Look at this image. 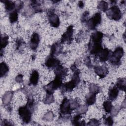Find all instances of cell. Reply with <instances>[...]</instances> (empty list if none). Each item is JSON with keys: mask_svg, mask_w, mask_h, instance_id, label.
<instances>
[{"mask_svg": "<svg viewBox=\"0 0 126 126\" xmlns=\"http://www.w3.org/2000/svg\"><path fill=\"white\" fill-rule=\"evenodd\" d=\"M73 33V27L72 25H70L67 27L66 32L62 35L61 43L62 44L65 42H67L68 44L70 43L72 40Z\"/></svg>", "mask_w": 126, "mask_h": 126, "instance_id": "30bf717a", "label": "cell"}, {"mask_svg": "<svg viewBox=\"0 0 126 126\" xmlns=\"http://www.w3.org/2000/svg\"><path fill=\"white\" fill-rule=\"evenodd\" d=\"M103 37V33L99 31H96L91 34L88 44V50L91 54L98 55L103 49L102 45Z\"/></svg>", "mask_w": 126, "mask_h": 126, "instance_id": "6da1fadb", "label": "cell"}, {"mask_svg": "<svg viewBox=\"0 0 126 126\" xmlns=\"http://www.w3.org/2000/svg\"><path fill=\"white\" fill-rule=\"evenodd\" d=\"M24 44V41L22 39H17L16 42V47L17 48L20 49V48H21V47Z\"/></svg>", "mask_w": 126, "mask_h": 126, "instance_id": "f35d334b", "label": "cell"}, {"mask_svg": "<svg viewBox=\"0 0 126 126\" xmlns=\"http://www.w3.org/2000/svg\"><path fill=\"white\" fill-rule=\"evenodd\" d=\"M89 90L90 93L96 95L99 93L101 91L100 87L96 84L91 83L89 87Z\"/></svg>", "mask_w": 126, "mask_h": 126, "instance_id": "44dd1931", "label": "cell"}, {"mask_svg": "<svg viewBox=\"0 0 126 126\" xmlns=\"http://www.w3.org/2000/svg\"><path fill=\"white\" fill-rule=\"evenodd\" d=\"M62 79L61 78L56 76L55 78L44 87L47 94H53L54 92L62 86Z\"/></svg>", "mask_w": 126, "mask_h": 126, "instance_id": "5b68a950", "label": "cell"}, {"mask_svg": "<svg viewBox=\"0 0 126 126\" xmlns=\"http://www.w3.org/2000/svg\"><path fill=\"white\" fill-rule=\"evenodd\" d=\"M103 107L105 111L107 113H111L113 108V105L110 101L106 100L103 103Z\"/></svg>", "mask_w": 126, "mask_h": 126, "instance_id": "4316f807", "label": "cell"}, {"mask_svg": "<svg viewBox=\"0 0 126 126\" xmlns=\"http://www.w3.org/2000/svg\"><path fill=\"white\" fill-rule=\"evenodd\" d=\"M23 75L22 74H18L16 77H15V81L18 83H21L23 82Z\"/></svg>", "mask_w": 126, "mask_h": 126, "instance_id": "ab89813d", "label": "cell"}, {"mask_svg": "<svg viewBox=\"0 0 126 126\" xmlns=\"http://www.w3.org/2000/svg\"><path fill=\"white\" fill-rule=\"evenodd\" d=\"M54 117V115L52 111H49L43 117V120L45 121H52Z\"/></svg>", "mask_w": 126, "mask_h": 126, "instance_id": "1f68e13d", "label": "cell"}, {"mask_svg": "<svg viewBox=\"0 0 126 126\" xmlns=\"http://www.w3.org/2000/svg\"><path fill=\"white\" fill-rule=\"evenodd\" d=\"M34 107V101L32 99L29 98L25 106L20 107L18 114L24 123H29L32 118V115Z\"/></svg>", "mask_w": 126, "mask_h": 126, "instance_id": "7a4b0ae2", "label": "cell"}, {"mask_svg": "<svg viewBox=\"0 0 126 126\" xmlns=\"http://www.w3.org/2000/svg\"><path fill=\"white\" fill-rule=\"evenodd\" d=\"M84 63L89 68H90V67L91 68L92 67V64L91 60V59H90V57L88 56V57H87L85 58V59H84Z\"/></svg>", "mask_w": 126, "mask_h": 126, "instance_id": "d590c367", "label": "cell"}, {"mask_svg": "<svg viewBox=\"0 0 126 126\" xmlns=\"http://www.w3.org/2000/svg\"><path fill=\"white\" fill-rule=\"evenodd\" d=\"M48 20L51 26L54 28H58L60 24V21L59 16L55 13L52 10H50L47 14Z\"/></svg>", "mask_w": 126, "mask_h": 126, "instance_id": "9c48e42d", "label": "cell"}, {"mask_svg": "<svg viewBox=\"0 0 126 126\" xmlns=\"http://www.w3.org/2000/svg\"><path fill=\"white\" fill-rule=\"evenodd\" d=\"M31 5L35 12H40L43 10L40 4L38 3L36 1H32Z\"/></svg>", "mask_w": 126, "mask_h": 126, "instance_id": "4dcf8cb0", "label": "cell"}, {"mask_svg": "<svg viewBox=\"0 0 126 126\" xmlns=\"http://www.w3.org/2000/svg\"><path fill=\"white\" fill-rule=\"evenodd\" d=\"M89 12L87 11H86L84 12V13L83 14L82 17H81V21L82 22L84 23V22H87V19H88V17L89 16Z\"/></svg>", "mask_w": 126, "mask_h": 126, "instance_id": "8d00e7d4", "label": "cell"}, {"mask_svg": "<svg viewBox=\"0 0 126 126\" xmlns=\"http://www.w3.org/2000/svg\"><path fill=\"white\" fill-rule=\"evenodd\" d=\"M94 72L100 78H104L108 73V70L104 66H95L94 67Z\"/></svg>", "mask_w": 126, "mask_h": 126, "instance_id": "7c38bea8", "label": "cell"}, {"mask_svg": "<svg viewBox=\"0 0 126 126\" xmlns=\"http://www.w3.org/2000/svg\"><path fill=\"white\" fill-rule=\"evenodd\" d=\"M101 22V16L100 13L97 12L87 21L88 28L91 30H94L96 27L100 24Z\"/></svg>", "mask_w": 126, "mask_h": 126, "instance_id": "ba28073f", "label": "cell"}, {"mask_svg": "<svg viewBox=\"0 0 126 126\" xmlns=\"http://www.w3.org/2000/svg\"><path fill=\"white\" fill-rule=\"evenodd\" d=\"M60 117L63 120H67L70 117L72 111L70 104V100L67 98H64L60 106Z\"/></svg>", "mask_w": 126, "mask_h": 126, "instance_id": "277c9868", "label": "cell"}, {"mask_svg": "<svg viewBox=\"0 0 126 126\" xmlns=\"http://www.w3.org/2000/svg\"><path fill=\"white\" fill-rule=\"evenodd\" d=\"M67 72V69L60 64L55 68V74L56 76L60 77L62 79L66 75Z\"/></svg>", "mask_w": 126, "mask_h": 126, "instance_id": "2e32d148", "label": "cell"}, {"mask_svg": "<svg viewBox=\"0 0 126 126\" xmlns=\"http://www.w3.org/2000/svg\"><path fill=\"white\" fill-rule=\"evenodd\" d=\"M96 101V95L90 93L86 97V104L87 106L92 105Z\"/></svg>", "mask_w": 126, "mask_h": 126, "instance_id": "7402d4cb", "label": "cell"}, {"mask_svg": "<svg viewBox=\"0 0 126 126\" xmlns=\"http://www.w3.org/2000/svg\"><path fill=\"white\" fill-rule=\"evenodd\" d=\"M122 108H125L126 107V100L125 99H124V101L122 102Z\"/></svg>", "mask_w": 126, "mask_h": 126, "instance_id": "7bdbcfd3", "label": "cell"}, {"mask_svg": "<svg viewBox=\"0 0 126 126\" xmlns=\"http://www.w3.org/2000/svg\"><path fill=\"white\" fill-rule=\"evenodd\" d=\"M80 82V71L78 69H77L74 71L71 80L62 85L63 89L65 92H71L79 84Z\"/></svg>", "mask_w": 126, "mask_h": 126, "instance_id": "3957f363", "label": "cell"}, {"mask_svg": "<svg viewBox=\"0 0 126 126\" xmlns=\"http://www.w3.org/2000/svg\"><path fill=\"white\" fill-rule=\"evenodd\" d=\"M124 54V51L122 47H117L114 51L112 52L110 57V63L114 65H118L121 61V58Z\"/></svg>", "mask_w": 126, "mask_h": 126, "instance_id": "8992f818", "label": "cell"}, {"mask_svg": "<svg viewBox=\"0 0 126 126\" xmlns=\"http://www.w3.org/2000/svg\"><path fill=\"white\" fill-rule=\"evenodd\" d=\"M106 12V16L110 19L115 21H119L122 16L121 10L118 6L114 5L107 9Z\"/></svg>", "mask_w": 126, "mask_h": 126, "instance_id": "52a82bcc", "label": "cell"}, {"mask_svg": "<svg viewBox=\"0 0 126 126\" xmlns=\"http://www.w3.org/2000/svg\"><path fill=\"white\" fill-rule=\"evenodd\" d=\"M12 125V124L10 123V122H9L7 120H6V119H4L1 124V125H6V126Z\"/></svg>", "mask_w": 126, "mask_h": 126, "instance_id": "60d3db41", "label": "cell"}, {"mask_svg": "<svg viewBox=\"0 0 126 126\" xmlns=\"http://www.w3.org/2000/svg\"><path fill=\"white\" fill-rule=\"evenodd\" d=\"M99 125V122L96 119H92L90 120L88 123L87 124L88 126H98Z\"/></svg>", "mask_w": 126, "mask_h": 126, "instance_id": "836d02e7", "label": "cell"}, {"mask_svg": "<svg viewBox=\"0 0 126 126\" xmlns=\"http://www.w3.org/2000/svg\"><path fill=\"white\" fill-rule=\"evenodd\" d=\"M39 41L40 38L38 34L36 32L33 33L31 36L30 42V46L31 48L33 50H36L39 45Z\"/></svg>", "mask_w": 126, "mask_h": 126, "instance_id": "4fadbf2b", "label": "cell"}, {"mask_svg": "<svg viewBox=\"0 0 126 126\" xmlns=\"http://www.w3.org/2000/svg\"><path fill=\"white\" fill-rule=\"evenodd\" d=\"M78 6L80 8H82L84 6V3L82 1H79V2H78Z\"/></svg>", "mask_w": 126, "mask_h": 126, "instance_id": "b9f144b4", "label": "cell"}, {"mask_svg": "<svg viewBox=\"0 0 126 126\" xmlns=\"http://www.w3.org/2000/svg\"><path fill=\"white\" fill-rule=\"evenodd\" d=\"M81 118V115L77 114L75 115L72 119L71 122L73 125L74 126H80V122L79 121L80 119Z\"/></svg>", "mask_w": 126, "mask_h": 126, "instance_id": "d6a6232c", "label": "cell"}, {"mask_svg": "<svg viewBox=\"0 0 126 126\" xmlns=\"http://www.w3.org/2000/svg\"><path fill=\"white\" fill-rule=\"evenodd\" d=\"M43 101L45 104H50L54 101V97L53 94H47Z\"/></svg>", "mask_w": 126, "mask_h": 126, "instance_id": "f546056e", "label": "cell"}, {"mask_svg": "<svg viewBox=\"0 0 126 126\" xmlns=\"http://www.w3.org/2000/svg\"><path fill=\"white\" fill-rule=\"evenodd\" d=\"M88 110V106L87 105H79L76 109L77 114L83 115L85 114Z\"/></svg>", "mask_w": 126, "mask_h": 126, "instance_id": "d4e9b609", "label": "cell"}, {"mask_svg": "<svg viewBox=\"0 0 126 126\" xmlns=\"http://www.w3.org/2000/svg\"><path fill=\"white\" fill-rule=\"evenodd\" d=\"M4 4V7L6 11L12 12L14 11V9L16 8V4L10 0H4L1 1Z\"/></svg>", "mask_w": 126, "mask_h": 126, "instance_id": "ffe728a7", "label": "cell"}, {"mask_svg": "<svg viewBox=\"0 0 126 126\" xmlns=\"http://www.w3.org/2000/svg\"><path fill=\"white\" fill-rule=\"evenodd\" d=\"M18 18V11L16 10L10 12L9 15V19L11 23L16 22Z\"/></svg>", "mask_w": 126, "mask_h": 126, "instance_id": "484cf974", "label": "cell"}, {"mask_svg": "<svg viewBox=\"0 0 126 126\" xmlns=\"http://www.w3.org/2000/svg\"><path fill=\"white\" fill-rule=\"evenodd\" d=\"M9 37L6 34L2 35L1 36V50L3 48H4L8 44Z\"/></svg>", "mask_w": 126, "mask_h": 126, "instance_id": "83f0119b", "label": "cell"}, {"mask_svg": "<svg viewBox=\"0 0 126 126\" xmlns=\"http://www.w3.org/2000/svg\"><path fill=\"white\" fill-rule=\"evenodd\" d=\"M111 52L107 48L103 49L99 53L98 58L100 62H104L109 59L111 54Z\"/></svg>", "mask_w": 126, "mask_h": 126, "instance_id": "5bb4252c", "label": "cell"}, {"mask_svg": "<svg viewBox=\"0 0 126 126\" xmlns=\"http://www.w3.org/2000/svg\"><path fill=\"white\" fill-rule=\"evenodd\" d=\"M62 51V47L60 43L56 42L52 44L50 49V54L52 56H57Z\"/></svg>", "mask_w": 126, "mask_h": 126, "instance_id": "9a60e30c", "label": "cell"}, {"mask_svg": "<svg viewBox=\"0 0 126 126\" xmlns=\"http://www.w3.org/2000/svg\"><path fill=\"white\" fill-rule=\"evenodd\" d=\"M24 4L22 1H18L17 3L16 4V8L15 10L17 11H20L23 7Z\"/></svg>", "mask_w": 126, "mask_h": 126, "instance_id": "74e56055", "label": "cell"}, {"mask_svg": "<svg viewBox=\"0 0 126 126\" xmlns=\"http://www.w3.org/2000/svg\"><path fill=\"white\" fill-rule=\"evenodd\" d=\"M113 120L111 116H109L104 119V123L106 125L112 126L113 125Z\"/></svg>", "mask_w": 126, "mask_h": 126, "instance_id": "e575fe53", "label": "cell"}, {"mask_svg": "<svg viewBox=\"0 0 126 126\" xmlns=\"http://www.w3.org/2000/svg\"><path fill=\"white\" fill-rule=\"evenodd\" d=\"M60 64V61L50 55L45 61V65L48 68H55Z\"/></svg>", "mask_w": 126, "mask_h": 126, "instance_id": "8fae6325", "label": "cell"}, {"mask_svg": "<svg viewBox=\"0 0 126 126\" xmlns=\"http://www.w3.org/2000/svg\"><path fill=\"white\" fill-rule=\"evenodd\" d=\"M9 67L5 62H2L0 64V77H4L8 73Z\"/></svg>", "mask_w": 126, "mask_h": 126, "instance_id": "cb8c5ba5", "label": "cell"}, {"mask_svg": "<svg viewBox=\"0 0 126 126\" xmlns=\"http://www.w3.org/2000/svg\"><path fill=\"white\" fill-rule=\"evenodd\" d=\"M39 80V73L37 70L32 71L30 77V83L31 85L35 86L37 84Z\"/></svg>", "mask_w": 126, "mask_h": 126, "instance_id": "ac0fdd59", "label": "cell"}, {"mask_svg": "<svg viewBox=\"0 0 126 126\" xmlns=\"http://www.w3.org/2000/svg\"><path fill=\"white\" fill-rule=\"evenodd\" d=\"M116 86L119 90L125 91L126 90V79L124 78L118 79L117 81Z\"/></svg>", "mask_w": 126, "mask_h": 126, "instance_id": "603a6c76", "label": "cell"}, {"mask_svg": "<svg viewBox=\"0 0 126 126\" xmlns=\"http://www.w3.org/2000/svg\"><path fill=\"white\" fill-rule=\"evenodd\" d=\"M119 94V89L116 86L113 87L110 89L108 92V97L109 99L111 100H114L116 99Z\"/></svg>", "mask_w": 126, "mask_h": 126, "instance_id": "d6986e66", "label": "cell"}, {"mask_svg": "<svg viewBox=\"0 0 126 126\" xmlns=\"http://www.w3.org/2000/svg\"><path fill=\"white\" fill-rule=\"evenodd\" d=\"M13 95V91H7L3 95L2 101L3 104L6 106H8Z\"/></svg>", "mask_w": 126, "mask_h": 126, "instance_id": "e0dca14e", "label": "cell"}, {"mask_svg": "<svg viewBox=\"0 0 126 126\" xmlns=\"http://www.w3.org/2000/svg\"><path fill=\"white\" fill-rule=\"evenodd\" d=\"M108 4L107 2L105 1H100L98 3V8L102 12H106L108 9Z\"/></svg>", "mask_w": 126, "mask_h": 126, "instance_id": "f1b7e54d", "label": "cell"}]
</instances>
